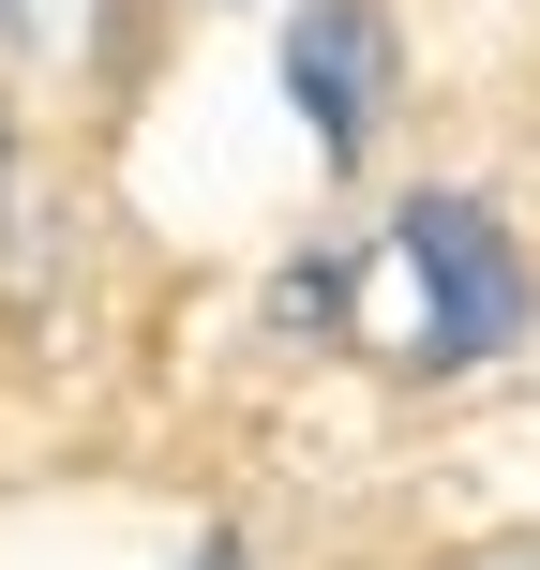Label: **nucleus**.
<instances>
[{
  "label": "nucleus",
  "instance_id": "1",
  "mask_svg": "<svg viewBox=\"0 0 540 570\" xmlns=\"http://www.w3.org/2000/svg\"><path fill=\"white\" fill-rule=\"evenodd\" d=\"M405 271H421V345L435 361H495L526 331V256L495 240L481 196H421L405 210Z\"/></svg>",
  "mask_w": 540,
  "mask_h": 570
},
{
  "label": "nucleus",
  "instance_id": "2",
  "mask_svg": "<svg viewBox=\"0 0 540 570\" xmlns=\"http://www.w3.org/2000/svg\"><path fill=\"white\" fill-rule=\"evenodd\" d=\"M285 90H301L315 150H361V120H375V16H361V0H315V16H301Z\"/></svg>",
  "mask_w": 540,
  "mask_h": 570
},
{
  "label": "nucleus",
  "instance_id": "3",
  "mask_svg": "<svg viewBox=\"0 0 540 570\" xmlns=\"http://www.w3.org/2000/svg\"><path fill=\"white\" fill-rule=\"evenodd\" d=\"M0 150H16V136H0Z\"/></svg>",
  "mask_w": 540,
  "mask_h": 570
}]
</instances>
